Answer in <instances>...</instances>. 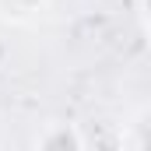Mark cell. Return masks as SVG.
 Returning <instances> with one entry per match:
<instances>
[{
	"label": "cell",
	"instance_id": "6da1fadb",
	"mask_svg": "<svg viewBox=\"0 0 151 151\" xmlns=\"http://www.w3.org/2000/svg\"><path fill=\"white\" fill-rule=\"evenodd\" d=\"M141 11H144V21H148V28H151V0H141Z\"/></svg>",
	"mask_w": 151,
	"mask_h": 151
}]
</instances>
